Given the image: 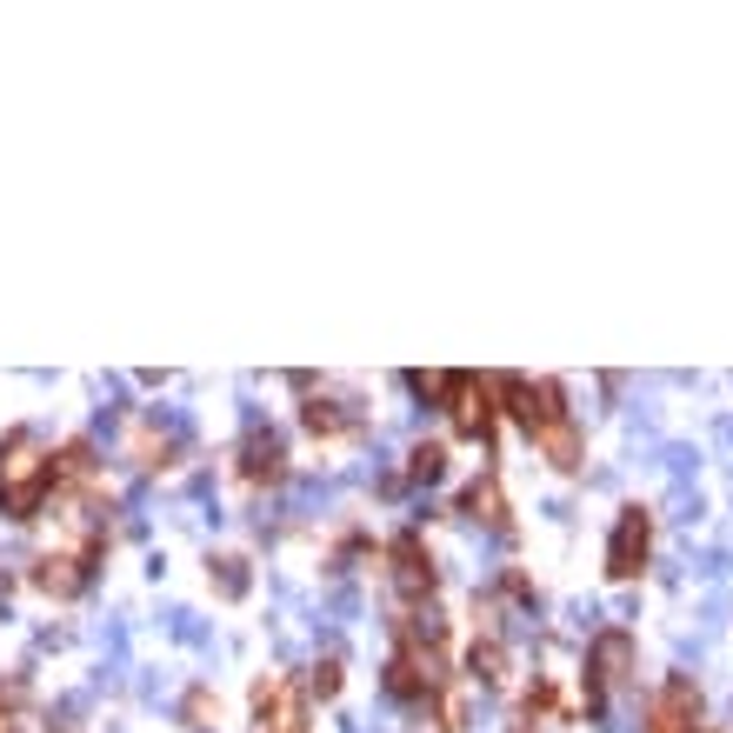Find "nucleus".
I'll list each match as a JSON object with an SVG mask.
<instances>
[{
    "instance_id": "nucleus-14",
    "label": "nucleus",
    "mask_w": 733,
    "mask_h": 733,
    "mask_svg": "<svg viewBox=\"0 0 733 733\" xmlns=\"http://www.w3.org/2000/svg\"><path fill=\"white\" fill-rule=\"evenodd\" d=\"M467 667H474V681H501V667H507V654H501V641H474V654H467Z\"/></svg>"
},
{
    "instance_id": "nucleus-21",
    "label": "nucleus",
    "mask_w": 733,
    "mask_h": 733,
    "mask_svg": "<svg viewBox=\"0 0 733 733\" xmlns=\"http://www.w3.org/2000/svg\"><path fill=\"white\" fill-rule=\"evenodd\" d=\"M80 707H87V701H80V694H67V701L53 707V721H60V727H73V721H80Z\"/></svg>"
},
{
    "instance_id": "nucleus-5",
    "label": "nucleus",
    "mask_w": 733,
    "mask_h": 733,
    "mask_svg": "<svg viewBox=\"0 0 733 733\" xmlns=\"http://www.w3.org/2000/svg\"><path fill=\"white\" fill-rule=\"evenodd\" d=\"M634 674V634H621V627H607V634H594V681H627Z\"/></svg>"
},
{
    "instance_id": "nucleus-11",
    "label": "nucleus",
    "mask_w": 733,
    "mask_h": 733,
    "mask_svg": "<svg viewBox=\"0 0 733 733\" xmlns=\"http://www.w3.org/2000/svg\"><path fill=\"white\" fill-rule=\"evenodd\" d=\"M454 420H460V434H487V407H481V387L474 380L454 387Z\"/></svg>"
},
{
    "instance_id": "nucleus-13",
    "label": "nucleus",
    "mask_w": 733,
    "mask_h": 733,
    "mask_svg": "<svg viewBox=\"0 0 733 733\" xmlns=\"http://www.w3.org/2000/svg\"><path fill=\"white\" fill-rule=\"evenodd\" d=\"M407 474H414V481H420V487H434V481H440V474H447V454H440V447H434V440H427V447H414V454H407Z\"/></svg>"
},
{
    "instance_id": "nucleus-1",
    "label": "nucleus",
    "mask_w": 733,
    "mask_h": 733,
    "mask_svg": "<svg viewBox=\"0 0 733 733\" xmlns=\"http://www.w3.org/2000/svg\"><path fill=\"white\" fill-rule=\"evenodd\" d=\"M647 547H654V521H647V507H621L614 541H607V574H614V581H634V574L647 567Z\"/></svg>"
},
{
    "instance_id": "nucleus-4",
    "label": "nucleus",
    "mask_w": 733,
    "mask_h": 733,
    "mask_svg": "<svg viewBox=\"0 0 733 733\" xmlns=\"http://www.w3.org/2000/svg\"><path fill=\"white\" fill-rule=\"evenodd\" d=\"M394 587H400L407 601L434 594V561L420 554V541H414V534H400V541H394Z\"/></svg>"
},
{
    "instance_id": "nucleus-8",
    "label": "nucleus",
    "mask_w": 733,
    "mask_h": 733,
    "mask_svg": "<svg viewBox=\"0 0 733 733\" xmlns=\"http://www.w3.org/2000/svg\"><path fill=\"white\" fill-rule=\"evenodd\" d=\"M300 420H307V434H314V440H334V434H347V427H354V407H347V400H307V407H300Z\"/></svg>"
},
{
    "instance_id": "nucleus-2",
    "label": "nucleus",
    "mask_w": 733,
    "mask_h": 733,
    "mask_svg": "<svg viewBox=\"0 0 733 733\" xmlns=\"http://www.w3.org/2000/svg\"><path fill=\"white\" fill-rule=\"evenodd\" d=\"M694 727H701V694H694L687 674H674L654 701V733H694Z\"/></svg>"
},
{
    "instance_id": "nucleus-20",
    "label": "nucleus",
    "mask_w": 733,
    "mask_h": 733,
    "mask_svg": "<svg viewBox=\"0 0 733 733\" xmlns=\"http://www.w3.org/2000/svg\"><path fill=\"white\" fill-rule=\"evenodd\" d=\"M187 721L207 727V721H214V701H207V694H187Z\"/></svg>"
},
{
    "instance_id": "nucleus-18",
    "label": "nucleus",
    "mask_w": 733,
    "mask_h": 733,
    "mask_svg": "<svg viewBox=\"0 0 733 733\" xmlns=\"http://www.w3.org/2000/svg\"><path fill=\"white\" fill-rule=\"evenodd\" d=\"M674 521H687V527L701 521V494L694 487H674Z\"/></svg>"
},
{
    "instance_id": "nucleus-16",
    "label": "nucleus",
    "mask_w": 733,
    "mask_h": 733,
    "mask_svg": "<svg viewBox=\"0 0 733 733\" xmlns=\"http://www.w3.org/2000/svg\"><path fill=\"white\" fill-rule=\"evenodd\" d=\"M661 467H667V474H674V481L687 487V474L701 467V454H694V447H667V454H661Z\"/></svg>"
},
{
    "instance_id": "nucleus-17",
    "label": "nucleus",
    "mask_w": 733,
    "mask_h": 733,
    "mask_svg": "<svg viewBox=\"0 0 733 733\" xmlns=\"http://www.w3.org/2000/svg\"><path fill=\"white\" fill-rule=\"evenodd\" d=\"M307 687H314L320 701H334V694H340V667H334V661H320V667L307 674Z\"/></svg>"
},
{
    "instance_id": "nucleus-6",
    "label": "nucleus",
    "mask_w": 733,
    "mask_h": 733,
    "mask_svg": "<svg viewBox=\"0 0 733 733\" xmlns=\"http://www.w3.org/2000/svg\"><path fill=\"white\" fill-rule=\"evenodd\" d=\"M280 460H287L280 434H274V427H247V440H240V467H247L254 481H274V474H280Z\"/></svg>"
},
{
    "instance_id": "nucleus-3",
    "label": "nucleus",
    "mask_w": 733,
    "mask_h": 733,
    "mask_svg": "<svg viewBox=\"0 0 733 733\" xmlns=\"http://www.w3.org/2000/svg\"><path fill=\"white\" fill-rule=\"evenodd\" d=\"M47 487H53V474L40 467V460H27L13 481H0V514H13V521H27V514H40V501H47Z\"/></svg>"
},
{
    "instance_id": "nucleus-7",
    "label": "nucleus",
    "mask_w": 733,
    "mask_h": 733,
    "mask_svg": "<svg viewBox=\"0 0 733 733\" xmlns=\"http://www.w3.org/2000/svg\"><path fill=\"white\" fill-rule=\"evenodd\" d=\"M534 440H541V454H547L554 467H581V434H574L561 414H554V420H541V427H534Z\"/></svg>"
},
{
    "instance_id": "nucleus-15",
    "label": "nucleus",
    "mask_w": 733,
    "mask_h": 733,
    "mask_svg": "<svg viewBox=\"0 0 733 733\" xmlns=\"http://www.w3.org/2000/svg\"><path fill=\"white\" fill-rule=\"evenodd\" d=\"M407 387H414V400H447L460 380L454 374H407Z\"/></svg>"
},
{
    "instance_id": "nucleus-19",
    "label": "nucleus",
    "mask_w": 733,
    "mask_h": 733,
    "mask_svg": "<svg viewBox=\"0 0 733 733\" xmlns=\"http://www.w3.org/2000/svg\"><path fill=\"white\" fill-rule=\"evenodd\" d=\"M414 634H420V641H440V634H447V621L427 607V614H414Z\"/></svg>"
},
{
    "instance_id": "nucleus-9",
    "label": "nucleus",
    "mask_w": 733,
    "mask_h": 733,
    "mask_svg": "<svg viewBox=\"0 0 733 733\" xmlns=\"http://www.w3.org/2000/svg\"><path fill=\"white\" fill-rule=\"evenodd\" d=\"M33 581H40V594H53V601H73V594L87 587V567H80V561H47Z\"/></svg>"
},
{
    "instance_id": "nucleus-22",
    "label": "nucleus",
    "mask_w": 733,
    "mask_h": 733,
    "mask_svg": "<svg viewBox=\"0 0 733 733\" xmlns=\"http://www.w3.org/2000/svg\"><path fill=\"white\" fill-rule=\"evenodd\" d=\"M721 447H727V454H733V414H727V420H721Z\"/></svg>"
},
{
    "instance_id": "nucleus-12",
    "label": "nucleus",
    "mask_w": 733,
    "mask_h": 733,
    "mask_svg": "<svg viewBox=\"0 0 733 733\" xmlns=\"http://www.w3.org/2000/svg\"><path fill=\"white\" fill-rule=\"evenodd\" d=\"M460 514H474V521H501V487H494V481H474V487L460 494Z\"/></svg>"
},
{
    "instance_id": "nucleus-10",
    "label": "nucleus",
    "mask_w": 733,
    "mask_h": 733,
    "mask_svg": "<svg viewBox=\"0 0 733 733\" xmlns=\"http://www.w3.org/2000/svg\"><path fill=\"white\" fill-rule=\"evenodd\" d=\"M207 581H214L220 601H247V587H254V581H247V561H234V554H227V561H207Z\"/></svg>"
}]
</instances>
